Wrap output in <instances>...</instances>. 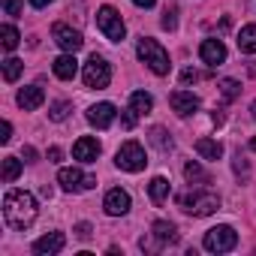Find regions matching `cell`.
I'll list each match as a JSON object with an SVG mask.
<instances>
[{"mask_svg":"<svg viewBox=\"0 0 256 256\" xmlns=\"http://www.w3.org/2000/svg\"><path fill=\"white\" fill-rule=\"evenodd\" d=\"M4 217L12 229H28L36 220V199L28 190H10L4 196Z\"/></svg>","mask_w":256,"mask_h":256,"instance_id":"obj_1","label":"cell"},{"mask_svg":"<svg viewBox=\"0 0 256 256\" xmlns=\"http://www.w3.org/2000/svg\"><path fill=\"white\" fill-rule=\"evenodd\" d=\"M136 52H139V60H142L154 76H169V70H172V64H169V52H166L157 40L142 36L139 46H136Z\"/></svg>","mask_w":256,"mask_h":256,"instance_id":"obj_2","label":"cell"},{"mask_svg":"<svg viewBox=\"0 0 256 256\" xmlns=\"http://www.w3.org/2000/svg\"><path fill=\"white\" fill-rule=\"evenodd\" d=\"M181 208L187 214H193V217H208V214H214L220 208V199H217V193H208V190L199 187V190L181 196Z\"/></svg>","mask_w":256,"mask_h":256,"instance_id":"obj_3","label":"cell"},{"mask_svg":"<svg viewBox=\"0 0 256 256\" xmlns=\"http://www.w3.org/2000/svg\"><path fill=\"white\" fill-rule=\"evenodd\" d=\"M114 163L124 172H142L148 166V157H145V148L139 142H124L118 148V154H114Z\"/></svg>","mask_w":256,"mask_h":256,"instance_id":"obj_4","label":"cell"},{"mask_svg":"<svg viewBox=\"0 0 256 256\" xmlns=\"http://www.w3.org/2000/svg\"><path fill=\"white\" fill-rule=\"evenodd\" d=\"M96 28H100V30H102V36H106V40H112V42H120V40L126 36L124 18H120V12H118L114 6H102V10L96 12Z\"/></svg>","mask_w":256,"mask_h":256,"instance_id":"obj_5","label":"cell"},{"mask_svg":"<svg viewBox=\"0 0 256 256\" xmlns=\"http://www.w3.org/2000/svg\"><path fill=\"white\" fill-rule=\"evenodd\" d=\"M82 78H84V84H88V88L102 90V88H108V82H112V66H108L100 54H90V58H88V64H84Z\"/></svg>","mask_w":256,"mask_h":256,"instance_id":"obj_6","label":"cell"},{"mask_svg":"<svg viewBox=\"0 0 256 256\" xmlns=\"http://www.w3.org/2000/svg\"><path fill=\"white\" fill-rule=\"evenodd\" d=\"M202 244H205V250H211V253H229V250L238 244V232H235L232 226H214V229L205 232Z\"/></svg>","mask_w":256,"mask_h":256,"instance_id":"obj_7","label":"cell"},{"mask_svg":"<svg viewBox=\"0 0 256 256\" xmlns=\"http://www.w3.org/2000/svg\"><path fill=\"white\" fill-rule=\"evenodd\" d=\"M58 184L64 190H70V193H82V190H90L96 184V178L94 175H84L82 169H60L58 172Z\"/></svg>","mask_w":256,"mask_h":256,"instance_id":"obj_8","label":"cell"},{"mask_svg":"<svg viewBox=\"0 0 256 256\" xmlns=\"http://www.w3.org/2000/svg\"><path fill=\"white\" fill-rule=\"evenodd\" d=\"M52 40H54L64 52H72V54H76V52L82 48V42H84V40H82V34H78V30H72V28H70V24H64V22H58V24L52 28Z\"/></svg>","mask_w":256,"mask_h":256,"instance_id":"obj_9","label":"cell"},{"mask_svg":"<svg viewBox=\"0 0 256 256\" xmlns=\"http://www.w3.org/2000/svg\"><path fill=\"white\" fill-rule=\"evenodd\" d=\"M169 106H172L175 114L190 118V114H196V108H199V96H196L193 90H172V94H169Z\"/></svg>","mask_w":256,"mask_h":256,"instance_id":"obj_10","label":"cell"},{"mask_svg":"<svg viewBox=\"0 0 256 256\" xmlns=\"http://www.w3.org/2000/svg\"><path fill=\"white\" fill-rule=\"evenodd\" d=\"M130 193L126 190H120V187H114V190H108L106 193V199H102V208H106V214H112V217H124L126 211H130Z\"/></svg>","mask_w":256,"mask_h":256,"instance_id":"obj_11","label":"cell"},{"mask_svg":"<svg viewBox=\"0 0 256 256\" xmlns=\"http://www.w3.org/2000/svg\"><path fill=\"white\" fill-rule=\"evenodd\" d=\"M64 244H66L64 232H48V235H42V238L34 241V253L36 256H54V253L64 250Z\"/></svg>","mask_w":256,"mask_h":256,"instance_id":"obj_12","label":"cell"},{"mask_svg":"<svg viewBox=\"0 0 256 256\" xmlns=\"http://www.w3.org/2000/svg\"><path fill=\"white\" fill-rule=\"evenodd\" d=\"M114 114H118V108H114L112 102H96V106L88 108V120L96 126V130H106V126H112Z\"/></svg>","mask_w":256,"mask_h":256,"instance_id":"obj_13","label":"cell"},{"mask_svg":"<svg viewBox=\"0 0 256 256\" xmlns=\"http://www.w3.org/2000/svg\"><path fill=\"white\" fill-rule=\"evenodd\" d=\"M199 58H202L208 66H220V64L226 60V46H223L220 40H205V42L199 46Z\"/></svg>","mask_w":256,"mask_h":256,"instance_id":"obj_14","label":"cell"},{"mask_svg":"<svg viewBox=\"0 0 256 256\" xmlns=\"http://www.w3.org/2000/svg\"><path fill=\"white\" fill-rule=\"evenodd\" d=\"M72 157L82 160V163H94L100 157V142L94 136H82L76 145H72Z\"/></svg>","mask_w":256,"mask_h":256,"instance_id":"obj_15","label":"cell"},{"mask_svg":"<svg viewBox=\"0 0 256 256\" xmlns=\"http://www.w3.org/2000/svg\"><path fill=\"white\" fill-rule=\"evenodd\" d=\"M42 102H46V90H42L40 84H28V88L18 90V106H22L24 112H34V108H40Z\"/></svg>","mask_w":256,"mask_h":256,"instance_id":"obj_16","label":"cell"},{"mask_svg":"<svg viewBox=\"0 0 256 256\" xmlns=\"http://www.w3.org/2000/svg\"><path fill=\"white\" fill-rule=\"evenodd\" d=\"M52 70H54V76H58V78L72 82V78H76V72H78V60H76V54H72V52H66V54H60V58L52 64Z\"/></svg>","mask_w":256,"mask_h":256,"instance_id":"obj_17","label":"cell"},{"mask_svg":"<svg viewBox=\"0 0 256 256\" xmlns=\"http://www.w3.org/2000/svg\"><path fill=\"white\" fill-rule=\"evenodd\" d=\"M151 232H154L157 244H178V229H175L172 223H166V220H157V223L151 226Z\"/></svg>","mask_w":256,"mask_h":256,"instance_id":"obj_18","label":"cell"},{"mask_svg":"<svg viewBox=\"0 0 256 256\" xmlns=\"http://www.w3.org/2000/svg\"><path fill=\"white\" fill-rule=\"evenodd\" d=\"M196 154H199L202 160H220V157H223V145H220L217 139H199V142H196Z\"/></svg>","mask_w":256,"mask_h":256,"instance_id":"obj_19","label":"cell"},{"mask_svg":"<svg viewBox=\"0 0 256 256\" xmlns=\"http://www.w3.org/2000/svg\"><path fill=\"white\" fill-rule=\"evenodd\" d=\"M148 193H151V202H154V205H163V202L169 199V181H166L163 175L151 178V184H148Z\"/></svg>","mask_w":256,"mask_h":256,"instance_id":"obj_20","label":"cell"},{"mask_svg":"<svg viewBox=\"0 0 256 256\" xmlns=\"http://www.w3.org/2000/svg\"><path fill=\"white\" fill-rule=\"evenodd\" d=\"M238 48H241L244 54H256V24L241 28V34H238Z\"/></svg>","mask_w":256,"mask_h":256,"instance_id":"obj_21","label":"cell"},{"mask_svg":"<svg viewBox=\"0 0 256 256\" xmlns=\"http://www.w3.org/2000/svg\"><path fill=\"white\" fill-rule=\"evenodd\" d=\"M130 106H133V112H136V114H148V112L154 108V96H151V94H145V90H136V94L130 96Z\"/></svg>","mask_w":256,"mask_h":256,"instance_id":"obj_22","label":"cell"},{"mask_svg":"<svg viewBox=\"0 0 256 256\" xmlns=\"http://www.w3.org/2000/svg\"><path fill=\"white\" fill-rule=\"evenodd\" d=\"M18 42H22V36H18V30H16L12 24H4V28H0V46H4V52L18 48Z\"/></svg>","mask_w":256,"mask_h":256,"instance_id":"obj_23","label":"cell"},{"mask_svg":"<svg viewBox=\"0 0 256 256\" xmlns=\"http://www.w3.org/2000/svg\"><path fill=\"white\" fill-rule=\"evenodd\" d=\"M184 178H187L190 184H208V181H211V175H208V172H205V169H202L196 160L184 166Z\"/></svg>","mask_w":256,"mask_h":256,"instance_id":"obj_24","label":"cell"},{"mask_svg":"<svg viewBox=\"0 0 256 256\" xmlns=\"http://www.w3.org/2000/svg\"><path fill=\"white\" fill-rule=\"evenodd\" d=\"M18 175H22V160L18 157H4V172H0V178L6 184H12Z\"/></svg>","mask_w":256,"mask_h":256,"instance_id":"obj_25","label":"cell"},{"mask_svg":"<svg viewBox=\"0 0 256 256\" xmlns=\"http://www.w3.org/2000/svg\"><path fill=\"white\" fill-rule=\"evenodd\" d=\"M22 70H24V60H18V58H6L4 60V78L6 82H16L22 76Z\"/></svg>","mask_w":256,"mask_h":256,"instance_id":"obj_26","label":"cell"},{"mask_svg":"<svg viewBox=\"0 0 256 256\" xmlns=\"http://www.w3.org/2000/svg\"><path fill=\"white\" fill-rule=\"evenodd\" d=\"M151 142H154L160 151H172V139H169V133L163 130V126H154V130H151Z\"/></svg>","mask_w":256,"mask_h":256,"instance_id":"obj_27","label":"cell"},{"mask_svg":"<svg viewBox=\"0 0 256 256\" xmlns=\"http://www.w3.org/2000/svg\"><path fill=\"white\" fill-rule=\"evenodd\" d=\"M70 108H72V106H70L66 100H58V102H54V106L48 108V118H52V120H66Z\"/></svg>","mask_w":256,"mask_h":256,"instance_id":"obj_28","label":"cell"},{"mask_svg":"<svg viewBox=\"0 0 256 256\" xmlns=\"http://www.w3.org/2000/svg\"><path fill=\"white\" fill-rule=\"evenodd\" d=\"M220 90H223V100H235L238 90H241V84H238L235 78H223V82H220Z\"/></svg>","mask_w":256,"mask_h":256,"instance_id":"obj_29","label":"cell"},{"mask_svg":"<svg viewBox=\"0 0 256 256\" xmlns=\"http://www.w3.org/2000/svg\"><path fill=\"white\" fill-rule=\"evenodd\" d=\"M136 118H139V114H136V112H133V106H130V108L120 114V126H124V130H133V126H136Z\"/></svg>","mask_w":256,"mask_h":256,"instance_id":"obj_30","label":"cell"},{"mask_svg":"<svg viewBox=\"0 0 256 256\" xmlns=\"http://www.w3.org/2000/svg\"><path fill=\"white\" fill-rule=\"evenodd\" d=\"M6 16H22V0H4Z\"/></svg>","mask_w":256,"mask_h":256,"instance_id":"obj_31","label":"cell"},{"mask_svg":"<svg viewBox=\"0 0 256 256\" xmlns=\"http://www.w3.org/2000/svg\"><path fill=\"white\" fill-rule=\"evenodd\" d=\"M10 139H12V124H10V120H4V126H0V142L6 145Z\"/></svg>","mask_w":256,"mask_h":256,"instance_id":"obj_32","label":"cell"},{"mask_svg":"<svg viewBox=\"0 0 256 256\" xmlns=\"http://www.w3.org/2000/svg\"><path fill=\"white\" fill-rule=\"evenodd\" d=\"M181 82H184V84H193V82H199V72H196V70H184V72H181Z\"/></svg>","mask_w":256,"mask_h":256,"instance_id":"obj_33","label":"cell"},{"mask_svg":"<svg viewBox=\"0 0 256 256\" xmlns=\"http://www.w3.org/2000/svg\"><path fill=\"white\" fill-rule=\"evenodd\" d=\"M76 235H78L82 241H88V238H90V223H78V226H76Z\"/></svg>","mask_w":256,"mask_h":256,"instance_id":"obj_34","label":"cell"},{"mask_svg":"<svg viewBox=\"0 0 256 256\" xmlns=\"http://www.w3.org/2000/svg\"><path fill=\"white\" fill-rule=\"evenodd\" d=\"M235 172H238V175H244V178H247V160H244V157H241V154H238V157H235Z\"/></svg>","mask_w":256,"mask_h":256,"instance_id":"obj_35","label":"cell"},{"mask_svg":"<svg viewBox=\"0 0 256 256\" xmlns=\"http://www.w3.org/2000/svg\"><path fill=\"white\" fill-rule=\"evenodd\" d=\"M163 28H166V30H175V12L166 10V16H163Z\"/></svg>","mask_w":256,"mask_h":256,"instance_id":"obj_36","label":"cell"},{"mask_svg":"<svg viewBox=\"0 0 256 256\" xmlns=\"http://www.w3.org/2000/svg\"><path fill=\"white\" fill-rule=\"evenodd\" d=\"M60 157H64L60 148H48V160H52V163H60Z\"/></svg>","mask_w":256,"mask_h":256,"instance_id":"obj_37","label":"cell"},{"mask_svg":"<svg viewBox=\"0 0 256 256\" xmlns=\"http://www.w3.org/2000/svg\"><path fill=\"white\" fill-rule=\"evenodd\" d=\"M133 4H136V6H142V10H151L157 0H133Z\"/></svg>","mask_w":256,"mask_h":256,"instance_id":"obj_38","label":"cell"},{"mask_svg":"<svg viewBox=\"0 0 256 256\" xmlns=\"http://www.w3.org/2000/svg\"><path fill=\"white\" fill-rule=\"evenodd\" d=\"M52 4V0H30V6H36V10H46Z\"/></svg>","mask_w":256,"mask_h":256,"instance_id":"obj_39","label":"cell"},{"mask_svg":"<svg viewBox=\"0 0 256 256\" xmlns=\"http://www.w3.org/2000/svg\"><path fill=\"white\" fill-rule=\"evenodd\" d=\"M24 157H28V163H34V160H36V151L28 145V148H24Z\"/></svg>","mask_w":256,"mask_h":256,"instance_id":"obj_40","label":"cell"},{"mask_svg":"<svg viewBox=\"0 0 256 256\" xmlns=\"http://www.w3.org/2000/svg\"><path fill=\"white\" fill-rule=\"evenodd\" d=\"M250 112H253V120H256V102H253V106H250Z\"/></svg>","mask_w":256,"mask_h":256,"instance_id":"obj_41","label":"cell"}]
</instances>
